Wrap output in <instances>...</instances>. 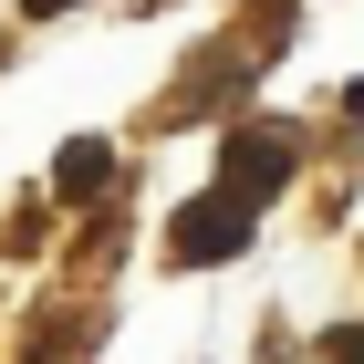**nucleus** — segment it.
I'll return each instance as SVG.
<instances>
[{
	"mask_svg": "<svg viewBox=\"0 0 364 364\" xmlns=\"http://www.w3.org/2000/svg\"><path fill=\"white\" fill-rule=\"evenodd\" d=\"M250 250V198L240 188H219V198H198V208H177V229H167V260H240Z\"/></svg>",
	"mask_w": 364,
	"mask_h": 364,
	"instance_id": "f257e3e1",
	"label": "nucleus"
},
{
	"mask_svg": "<svg viewBox=\"0 0 364 364\" xmlns=\"http://www.w3.org/2000/svg\"><path fill=\"white\" fill-rule=\"evenodd\" d=\"M281 177H291V136H281V125H240V136L219 146V188H240L250 208L281 188Z\"/></svg>",
	"mask_w": 364,
	"mask_h": 364,
	"instance_id": "f03ea898",
	"label": "nucleus"
},
{
	"mask_svg": "<svg viewBox=\"0 0 364 364\" xmlns=\"http://www.w3.org/2000/svg\"><path fill=\"white\" fill-rule=\"evenodd\" d=\"M105 167H114L105 136H84V146H63V156H53V188H63V198H94V188H105Z\"/></svg>",
	"mask_w": 364,
	"mask_h": 364,
	"instance_id": "7ed1b4c3",
	"label": "nucleus"
},
{
	"mask_svg": "<svg viewBox=\"0 0 364 364\" xmlns=\"http://www.w3.org/2000/svg\"><path fill=\"white\" fill-rule=\"evenodd\" d=\"M21 11H31V21H53V11H73V0H21Z\"/></svg>",
	"mask_w": 364,
	"mask_h": 364,
	"instance_id": "20e7f679",
	"label": "nucleus"
},
{
	"mask_svg": "<svg viewBox=\"0 0 364 364\" xmlns=\"http://www.w3.org/2000/svg\"><path fill=\"white\" fill-rule=\"evenodd\" d=\"M333 354H364V333H333Z\"/></svg>",
	"mask_w": 364,
	"mask_h": 364,
	"instance_id": "39448f33",
	"label": "nucleus"
}]
</instances>
